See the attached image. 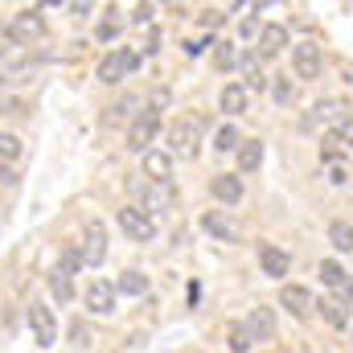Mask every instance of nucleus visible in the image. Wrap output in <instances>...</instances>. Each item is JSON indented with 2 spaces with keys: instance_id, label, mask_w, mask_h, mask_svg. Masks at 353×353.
<instances>
[{
  "instance_id": "nucleus-2",
  "label": "nucleus",
  "mask_w": 353,
  "mask_h": 353,
  "mask_svg": "<svg viewBox=\"0 0 353 353\" xmlns=\"http://www.w3.org/2000/svg\"><path fill=\"white\" fill-rule=\"evenodd\" d=\"M132 193L140 197V210H148L152 218H161V214H173L176 210V189H173V181H132Z\"/></svg>"
},
{
  "instance_id": "nucleus-24",
  "label": "nucleus",
  "mask_w": 353,
  "mask_h": 353,
  "mask_svg": "<svg viewBox=\"0 0 353 353\" xmlns=\"http://www.w3.org/2000/svg\"><path fill=\"white\" fill-rule=\"evenodd\" d=\"M234 157H239V173H255L263 165V140H243Z\"/></svg>"
},
{
  "instance_id": "nucleus-17",
  "label": "nucleus",
  "mask_w": 353,
  "mask_h": 353,
  "mask_svg": "<svg viewBox=\"0 0 353 353\" xmlns=\"http://www.w3.org/2000/svg\"><path fill=\"white\" fill-rule=\"evenodd\" d=\"M259 267H263V275L279 279V275H288L292 259H288V251H279V247H271V243H259Z\"/></svg>"
},
{
  "instance_id": "nucleus-43",
  "label": "nucleus",
  "mask_w": 353,
  "mask_h": 353,
  "mask_svg": "<svg viewBox=\"0 0 353 353\" xmlns=\"http://www.w3.org/2000/svg\"><path fill=\"white\" fill-rule=\"evenodd\" d=\"M0 37H4V29H0Z\"/></svg>"
},
{
  "instance_id": "nucleus-38",
  "label": "nucleus",
  "mask_w": 353,
  "mask_h": 353,
  "mask_svg": "<svg viewBox=\"0 0 353 353\" xmlns=\"http://www.w3.org/2000/svg\"><path fill=\"white\" fill-rule=\"evenodd\" d=\"M329 181H333V185H345V181H350V165H345V161H341V165H329Z\"/></svg>"
},
{
  "instance_id": "nucleus-15",
  "label": "nucleus",
  "mask_w": 353,
  "mask_h": 353,
  "mask_svg": "<svg viewBox=\"0 0 353 353\" xmlns=\"http://www.w3.org/2000/svg\"><path fill=\"white\" fill-rule=\"evenodd\" d=\"M210 193H214L222 205H239V201H243V173H218V176H210Z\"/></svg>"
},
{
  "instance_id": "nucleus-40",
  "label": "nucleus",
  "mask_w": 353,
  "mask_h": 353,
  "mask_svg": "<svg viewBox=\"0 0 353 353\" xmlns=\"http://www.w3.org/2000/svg\"><path fill=\"white\" fill-rule=\"evenodd\" d=\"M337 296H341V300H345V304L353 308V275L345 279V283H341V292H337Z\"/></svg>"
},
{
  "instance_id": "nucleus-42",
  "label": "nucleus",
  "mask_w": 353,
  "mask_h": 353,
  "mask_svg": "<svg viewBox=\"0 0 353 353\" xmlns=\"http://www.w3.org/2000/svg\"><path fill=\"white\" fill-rule=\"evenodd\" d=\"M0 111H17V103H8V99L0 94Z\"/></svg>"
},
{
  "instance_id": "nucleus-5",
  "label": "nucleus",
  "mask_w": 353,
  "mask_h": 353,
  "mask_svg": "<svg viewBox=\"0 0 353 353\" xmlns=\"http://www.w3.org/2000/svg\"><path fill=\"white\" fill-rule=\"evenodd\" d=\"M136 66H140V54H132V50H111V54L99 62V70H94V74H99V83L119 87V83H123Z\"/></svg>"
},
{
  "instance_id": "nucleus-36",
  "label": "nucleus",
  "mask_w": 353,
  "mask_h": 353,
  "mask_svg": "<svg viewBox=\"0 0 353 353\" xmlns=\"http://www.w3.org/2000/svg\"><path fill=\"white\" fill-rule=\"evenodd\" d=\"M333 132L341 136V144H345V148H353V115H345V119H341V123H337Z\"/></svg>"
},
{
  "instance_id": "nucleus-30",
  "label": "nucleus",
  "mask_w": 353,
  "mask_h": 353,
  "mask_svg": "<svg viewBox=\"0 0 353 353\" xmlns=\"http://www.w3.org/2000/svg\"><path fill=\"white\" fill-rule=\"evenodd\" d=\"M214 66H218V70H234V66H239V54H234L230 41H214Z\"/></svg>"
},
{
  "instance_id": "nucleus-3",
  "label": "nucleus",
  "mask_w": 353,
  "mask_h": 353,
  "mask_svg": "<svg viewBox=\"0 0 353 353\" xmlns=\"http://www.w3.org/2000/svg\"><path fill=\"white\" fill-rule=\"evenodd\" d=\"M115 222H119V230L132 243H152L157 239V218L148 210H140V205H119L115 210Z\"/></svg>"
},
{
  "instance_id": "nucleus-14",
  "label": "nucleus",
  "mask_w": 353,
  "mask_h": 353,
  "mask_svg": "<svg viewBox=\"0 0 353 353\" xmlns=\"http://www.w3.org/2000/svg\"><path fill=\"white\" fill-rule=\"evenodd\" d=\"M29 325H33V337L37 345H54L58 341V321L46 304H29Z\"/></svg>"
},
{
  "instance_id": "nucleus-19",
  "label": "nucleus",
  "mask_w": 353,
  "mask_h": 353,
  "mask_svg": "<svg viewBox=\"0 0 353 353\" xmlns=\"http://www.w3.org/2000/svg\"><path fill=\"white\" fill-rule=\"evenodd\" d=\"M46 279H50V292H54L58 304H70V300H74V271H66V267L58 263Z\"/></svg>"
},
{
  "instance_id": "nucleus-20",
  "label": "nucleus",
  "mask_w": 353,
  "mask_h": 353,
  "mask_svg": "<svg viewBox=\"0 0 353 353\" xmlns=\"http://www.w3.org/2000/svg\"><path fill=\"white\" fill-rule=\"evenodd\" d=\"M279 50H288V29L283 25H263L259 29V58H275Z\"/></svg>"
},
{
  "instance_id": "nucleus-37",
  "label": "nucleus",
  "mask_w": 353,
  "mask_h": 353,
  "mask_svg": "<svg viewBox=\"0 0 353 353\" xmlns=\"http://www.w3.org/2000/svg\"><path fill=\"white\" fill-rule=\"evenodd\" d=\"M259 29H263V25H259L255 17H243V21H239V37H259Z\"/></svg>"
},
{
  "instance_id": "nucleus-18",
  "label": "nucleus",
  "mask_w": 353,
  "mask_h": 353,
  "mask_svg": "<svg viewBox=\"0 0 353 353\" xmlns=\"http://www.w3.org/2000/svg\"><path fill=\"white\" fill-rule=\"evenodd\" d=\"M316 312H321L333 329H350V304H345L341 296H325V300H316Z\"/></svg>"
},
{
  "instance_id": "nucleus-16",
  "label": "nucleus",
  "mask_w": 353,
  "mask_h": 353,
  "mask_svg": "<svg viewBox=\"0 0 353 353\" xmlns=\"http://www.w3.org/2000/svg\"><path fill=\"white\" fill-rule=\"evenodd\" d=\"M218 107H222L226 115H243V111L251 107V90L243 87V83H226L222 94H218Z\"/></svg>"
},
{
  "instance_id": "nucleus-1",
  "label": "nucleus",
  "mask_w": 353,
  "mask_h": 353,
  "mask_svg": "<svg viewBox=\"0 0 353 353\" xmlns=\"http://www.w3.org/2000/svg\"><path fill=\"white\" fill-rule=\"evenodd\" d=\"M201 132H205V119L201 115H176L169 123V152L181 157V161H193L201 152Z\"/></svg>"
},
{
  "instance_id": "nucleus-34",
  "label": "nucleus",
  "mask_w": 353,
  "mask_h": 353,
  "mask_svg": "<svg viewBox=\"0 0 353 353\" xmlns=\"http://www.w3.org/2000/svg\"><path fill=\"white\" fill-rule=\"evenodd\" d=\"M62 267H66V271H79V267H83V247H79V243H66V247H62Z\"/></svg>"
},
{
  "instance_id": "nucleus-35",
  "label": "nucleus",
  "mask_w": 353,
  "mask_h": 353,
  "mask_svg": "<svg viewBox=\"0 0 353 353\" xmlns=\"http://www.w3.org/2000/svg\"><path fill=\"white\" fill-rule=\"evenodd\" d=\"M119 29H123V21H119V17H103V25H99V41H111Z\"/></svg>"
},
{
  "instance_id": "nucleus-10",
  "label": "nucleus",
  "mask_w": 353,
  "mask_h": 353,
  "mask_svg": "<svg viewBox=\"0 0 353 353\" xmlns=\"http://www.w3.org/2000/svg\"><path fill=\"white\" fill-rule=\"evenodd\" d=\"M279 308H288L296 321H308L316 312V300H312V292L304 283H283L279 288Z\"/></svg>"
},
{
  "instance_id": "nucleus-39",
  "label": "nucleus",
  "mask_w": 353,
  "mask_h": 353,
  "mask_svg": "<svg viewBox=\"0 0 353 353\" xmlns=\"http://www.w3.org/2000/svg\"><path fill=\"white\" fill-rule=\"evenodd\" d=\"M70 337H74V341H79V345H87V325H79V321H74V329H70Z\"/></svg>"
},
{
  "instance_id": "nucleus-33",
  "label": "nucleus",
  "mask_w": 353,
  "mask_h": 353,
  "mask_svg": "<svg viewBox=\"0 0 353 353\" xmlns=\"http://www.w3.org/2000/svg\"><path fill=\"white\" fill-rule=\"evenodd\" d=\"M251 345H255V341H251L247 325H230V350H234V353H247Z\"/></svg>"
},
{
  "instance_id": "nucleus-28",
  "label": "nucleus",
  "mask_w": 353,
  "mask_h": 353,
  "mask_svg": "<svg viewBox=\"0 0 353 353\" xmlns=\"http://www.w3.org/2000/svg\"><path fill=\"white\" fill-rule=\"evenodd\" d=\"M115 292H123V296H144V292H148V275H140V271H123L119 283H115Z\"/></svg>"
},
{
  "instance_id": "nucleus-23",
  "label": "nucleus",
  "mask_w": 353,
  "mask_h": 353,
  "mask_svg": "<svg viewBox=\"0 0 353 353\" xmlns=\"http://www.w3.org/2000/svg\"><path fill=\"white\" fill-rule=\"evenodd\" d=\"M267 94H271L279 107H292V103H296V94H300V87H296V74H275V79L267 83Z\"/></svg>"
},
{
  "instance_id": "nucleus-32",
  "label": "nucleus",
  "mask_w": 353,
  "mask_h": 353,
  "mask_svg": "<svg viewBox=\"0 0 353 353\" xmlns=\"http://www.w3.org/2000/svg\"><path fill=\"white\" fill-rule=\"evenodd\" d=\"M321 157H325V161H337V157L345 161V144H341V136H337V132H329V136H325V144H321Z\"/></svg>"
},
{
  "instance_id": "nucleus-22",
  "label": "nucleus",
  "mask_w": 353,
  "mask_h": 353,
  "mask_svg": "<svg viewBox=\"0 0 353 353\" xmlns=\"http://www.w3.org/2000/svg\"><path fill=\"white\" fill-rule=\"evenodd\" d=\"M345 107L337 103V99H321L316 107H312V115H304V128H316V123H341L345 115H341Z\"/></svg>"
},
{
  "instance_id": "nucleus-9",
  "label": "nucleus",
  "mask_w": 353,
  "mask_h": 353,
  "mask_svg": "<svg viewBox=\"0 0 353 353\" xmlns=\"http://www.w3.org/2000/svg\"><path fill=\"white\" fill-rule=\"evenodd\" d=\"M321 70H325V54H321V46H312V41H300V46H292V74L296 79H321Z\"/></svg>"
},
{
  "instance_id": "nucleus-13",
  "label": "nucleus",
  "mask_w": 353,
  "mask_h": 353,
  "mask_svg": "<svg viewBox=\"0 0 353 353\" xmlns=\"http://www.w3.org/2000/svg\"><path fill=\"white\" fill-rule=\"evenodd\" d=\"M247 333H251V341H275V333H279V325H275V308H251L247 312Z\"/></svg>"
},
{
  "instance_id": "nucleus-6",
  "label": "nucleus",
  "mask_w": 353,
  "mask_h": 353,
  "mask_svg": "<svg viewBox=\"0 0 353 353\" xmlns=\"http://www.w3.org/2000/svg\"><path fill=\"white\" fill-rule=\"evenodd\" d=\"M157 132H161V111H157V107H144V111L128 123V148H132V152H148V144L157 140Z\"/></svg>"
},
{
  "instance_id": "nucleus-4",
  "label": "nucleus",
  "mask_w": 353,
  "mask_h": 353,
  "mask_svg": "<svg viewBox=\"0 0 353 353\" xmlns=\"http://www.w3.org/2000/svg\"><path fill=\"white\" fill-rule=\"evenodd\" d=\"M4 37H8L12 46H37V41L46 37V17L33 12V8H25V12H17V17L4 25Z\"/></svg>"
},
{
  "instance_id": "nucleus-21",
  "label": "nucleus",
  "mask_w": 353,
  "mask_h": 353,
  "mask_svg": "<svg viewBox=\"0 0 353 353\" xmlns=\"http://www.w3.org/2000/svg\"><path fill=\"white\" fill-rule=\"evenodd\" d=\"M140 107H144V99H140V94H123L119 103H111V107H107V123H132V119L140 115Z\"/></svg>"
},
{
  "instance_id": "nucleus-29",
  "label": "nucleus",
  "mask_w": 353,
  "mask_h": 353,
  "mask_svg": "<svg viewBox=\"0 0 353 353\" xmlns=\"http://www.w3.org/2000/svg\"><path fill=\"white\" fill-rule=\"evenodd\" d=\"M239 144H243V136H239V128H218V136H214V152H239Z\"/></svg>"
},
{
  "instance_id": "nucleus-31",
  "label": "nucleus",
  "mask_w": 353,
  "mask_h": 353,
  "mask_svg": "<svg viewBox=\"0 0 353 353\" xmlns=\"http://www.w3.org/2000/svg\"><path fill=\"white\" fill-rule=\"evenodd\" d=\"M17 157H21V140H17L12 132H0V161H4V165H12Z\"/></svg>"
},
{
  "instance_id": "nucleus-12",
  "label": "nucleus",
  "mask_w": 353,
  "mask_h": 353,
  "mask_svg": "<svg viewBox=\"0 0 353 353\" xmlns=\"http://www.w3.org/2000/svg\"><path fill=\"white\" fill-rule=\"evenodd\" d=\"M144 161H140V173L148 176V181H173V152H165V148H148V152H140Z\"/></svg>"
},
{
  "instance_id": "nucleus-8",
  "label": "nucleus",
  "mask_w": 353,
  "mask_h": 353,
  "mask_svg": "<svg viewBox=\"0 0 353 353\" xmlns=\"http://www.w3.org/2000/svg\"><path fill=\"white\" fill-rule=\"evenodd\" d=\"M79 247H83V263L87 267H99L107 259V226H103L99 218H87V222H83Z\"/></svg>"
},
{
  "instance_id": "nucleus-27",
  "label": "nucleus",
  "mask_w": 353,
  "mask_h": 353,
  "mask_svg": "<svg viewBox=\"0 0 353 353\" xmlns=\"http://www.w3.org/2000/svg\"><path fill=\"white\" fill-rule=\"evenodd\" d=\"M329 243H333L341 255H350V251H353V226H350V222H341V218H337V222H329Z\"/></svg>"
},
{
  "instance_id": "nucleus-25",
  "label": "nucleus",
  "mask_w": 353,
  "mask_h": 353,
  "mask_svg": "<svg viewBox=\"0 0 353 353\" xmlns=\"http://www.w3.org/2000/svg\"><path fill=\"white\" fill-rule=\"evenodd\" d=\"M239 70L247 79V90H267V74L259 70V54H243L239 58Z\"/></svg>"
},
{
  "instance_id": "nucleus-11",
  "label": "nucleus",
  "mask_w": 353,
  "mask_h": 353,
  "mask_svg": "<svg viewBox=\"0 0 353 353\" xmlns=\"http://www.w3.org/2000/svg\"><path fill=\"white\" fill-rule=\"evenodd\" d=\"M115 288H111V279H90L87 283V308L94 316H111L115 312Z\"/></svg>"
},
{
  "instance_id": "nucleus-41",
  "label": "nucleus",
  "mask_w": 353,
  "mask_h": 353,
  "mask_svg": "<svg viewBox=\"0 0 353 353\" xmlns=\"http://www.w3.org/2000/svg\"><path fill=\"white\" fill-rule=\"evenodd\" d=\"M12 181H17V176H12V165L0 161V185H12Z\"/></svg>"
},
{
  "instance_id": "nucleus-26",
  "label": "nucleus",
  "mask_w": 353,
  "mask_h": 353,
  "mask_svg": "<svg viewBox=\"0 0 353 353\" xmlns=\"http://www.w3.org/2000/svg\"><path fill=\"white\" fill-rule=\"evenodd\" d=\"M316 271H321V283H325L329 292H341V283L350 279V271H345V267L337 263V259H325V263L316 267Z\"/></svg>"
},
{
  "instance_id": "nucleus-7",
  "label": "nucleus",
  "mask_w": 353,
  "mask_h": 353,
  "mask_svg": "<svg viewBox=\"0 0 353 353\" xmlns=\"http://www.w3.org/2000/svg\"><path fill=\"white\" fill-rule=\"evenodd\" d=\"M201 230L218 243H243V222L230 210H205L201 214Z\"/></svg>"
}]
</instances>
